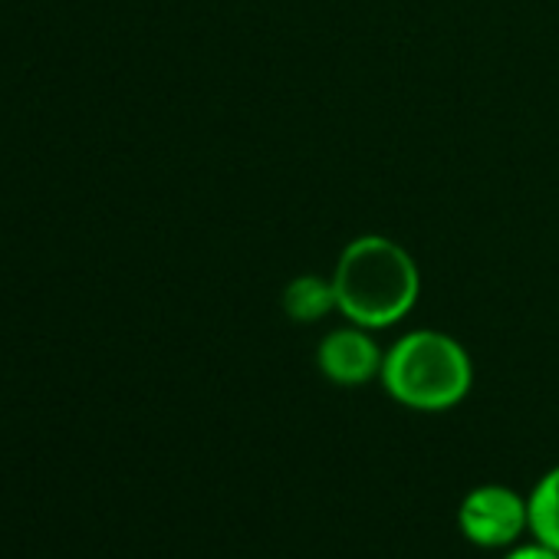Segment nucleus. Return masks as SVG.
Masks as SVG:
<instances>
[{"label":"nucleus","mask_w":559,"mask_h":559,"mask_svg":"<svg viewBox=\"0 0 559 559\" xmlns=\"http://www.w3.org/2000/svg\"><path fill=\"white\" fill-rule=\"evenodd\" d=\"M418 287L421 280L412 253L379 234L346 243L333 273L336 310L366 330H382L408 317L418 300Z\"/></svg>","instance_id":"f257e3e1"},{"label":"nucleus","mask_w":559,"mask_h":559,"mask_svg":"<svg viewBox=\"0 0 559 559\" xmlns=\"http://www.w3.org/2000/svg\"><path fill=\"white\" fill-rule=\"evenodd\" d=\"M471 359L464 346L438 330L402 336L382 359L389 395L418 412H444L471 392Z\"/></svg>","instance_id":"f03ea898"},{"label":"nucleus","mask_w":559,"mask_h":559,"mask_svg":"<svg viewBox=\"0 0 559 559\" xmlns=\"http://www.w3.org/2000/svg\"><path fill=\"white\" fill-rule=\"evenodd\" d=\"M457 523L461 533L487 549H500L520 539V533L530 526V507L526 500L500 484H487V487H474L461 510H457Z\"/></svg>","instance_id":"7ed1b4c3"},{"label":"nucleus","mask_w":559,"mask_h":559,"mask_svg":"<svg viewBox=\"0 0 559 559\" xmlns=\"http://www.w3.org/2000/svg\"><path fill=\"white\" fill-rule=\"evenodd\" d=\"M382 353L366 326H343L333 330L317 353L323 376L336 385H366L372 376H382Z\"/></svg>","instance_id":"20e7f679"},{"label":"nucleus","mask_w":559,"mask_h":559,"mask_svg":"<svg viewBox=\"0 0 559 559\" xmlns=\"http://www.w3.org/2000/svg\"><path fill=\"white\" fill-rule=\"evenodd\" d=\"M284 310L297 323H313V320L326 317L330 310H336L333 280H323L313 273L297 276L294 284H287V290H284Z\"/></svg>","instance_id":"39448f33"},{"label":"nucleus","mask_w":559,"mask_h":559,"mask_svg":"<svg viewBox=\"0 0 559 559\" xmlns=\"http://www.w3.org/2000/svg\"><path fill=\"white\" fill-rule=\"evenodd\" d=\"M526 507H530V533L536 536V543L559 552V467H552L536 484Z\"/></svg>","instance_id":"423d86ee"},{"label":"nucleus","mask_w":559,"mask_h":559,"mask_svg":"<svg viewBox=\"0 0 559 559\" xmlns=\"http://www.w3.org/2000/svg\"><path fill=\"white\" fill-rule=\"evenodd\" d=\"M503 559H559V552H556V549H549V546H543V543H530V546H516V549H510Z\"/></svg>","instance_id":"0eeeda50"}]
</instances>
